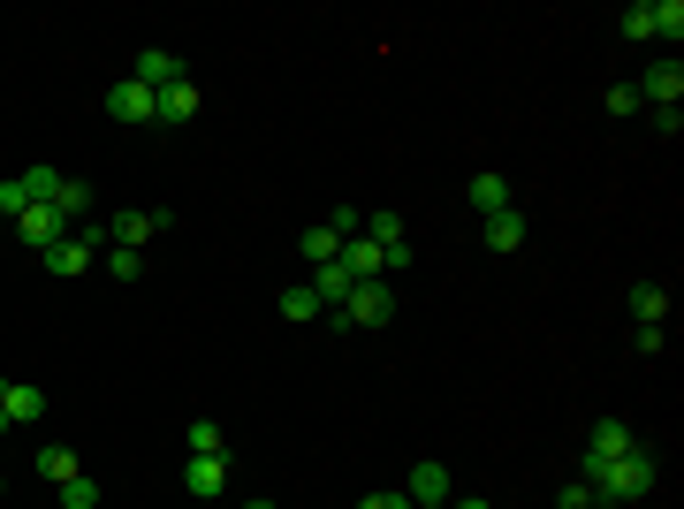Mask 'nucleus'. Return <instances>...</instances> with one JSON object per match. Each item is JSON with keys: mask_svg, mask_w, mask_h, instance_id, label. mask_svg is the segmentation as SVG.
Segmentation results:
<instances>
[{"mask_svg": "<svg viewBox=\"0 0 684 509\" xmlns=\"http://www.w3.org/2000/svg\"><path fill=\"white\" fill-rule=\"evenodd\" d=\"M586 487H594V502H646V495H654V457H646V449H624V457H608L600 471H586Z\"/></svg>", "mask_w": 684, "mask_h": 509, "instance_id": "nucleus-1", "label": "nucleus"}, {"mask_svg": "<svg viewBox=\"0 0 684 509\" xmlns=\"http://www.w3.org/2000/svg\"><path fill=\"white\" fill-rule=\"evenodd\" d=\"M335 327H388L395 320V297H388V282H358L350 297H342V312H328Z\"/></svg>", "mask_w": 684, "mask_h": 509, "instance_id": "nucleus-2", "label": "nucleus"}, {"mask_svg": "<svg viewBox=\"0 0 684 509\" xmlns=\"http://www.w3.org/2000/svg\"><path fill=\"white\" fill-rule=\"evenodd\" d=\"M115 236L107 228H85V236H61L53 252H46V274H61V282H77V274H91V258L107 252Z\"/></svg>", "mask_w": 684, "mask_h": 509, "instance_id": "nucleus-3", "label": "nucleus"}, {"mask_svg": "<svg viewBox=\"0 0 684 509\" xmlns=\"http://www.w3.org/2000/svg\"><path fill=\"white\" fill-rule=\"evenodd\" d=\"M160 228H168V213H160V206H123L115 221H107V236H115L123 252H145V244H153Z\"/></svg>", "mask_w": 684, "mask_h": 509, "instance_id": "nucleus-4", "label": "nucleus"}, {"mask_svg": "<svg viewBox=\"0 0 684 509\" xmlns=\"http://www.w3.org/2000/svg\"><path fill=\"white\" fill-rule=\"evenodd\" d=\"M129 77H137V85H145V91H168V85H190V69H183V61H175L168 46H145V53H137V61H129Z\"/></svg>", "mask_w": 684, "mask_h": 509, "instance_id": "nucleus-5", "label": "nucleus"}, {"mask_svg": "<svg viewBox=\"0 0 684 509\" xmlns=\"http://www.w3.org/2000/svg\"><path fill=\"white\" fill-rule=\"evenodd\" d=\"M624 449H639V433H632L624 419H600L594 433H586V471H600L608 457H624ZM586 471H578V479H586Z\"/></svg>", "mask_w": 684, "mask_h": 509, "instance_id": "nucleus-6", "label": "nucleus"}, {"mask_svg": "<svg viewBox=\"0 0 684 509\" xmlns=\"http://www.w3.org/2000/svg\"><path fill=\"white\" fill-rule=\"evenodd\" d=\"M61 228H69L61 206H23V213H16V236H23L31 252H53V244H61Z\"/></svg>", "mask_w": 684, "mask_h": 509, "instance_id": "nucleus-7", "label": "nucleus"}, {"mask_svg": "<svg viewBox=\"0 0 684 509\" xmlns=\"http://www.w3.org/2000/svg\"><path fill=\"white\" fill-rule=\"evenodd\" d=\"M632 91H639V99H654V107H677V99H684V61H677V53H670V61H654Z\"/></svg>", "mask_w": 684, "mask_h": 509, "instance_id": "nucleus-8", "label": "nucleus"}, {"mask_svg": "<svg viewBox=\"0 0 684 509\" xmlns=\"http://www.w3.org/2000/svg\"><path fill=\"white\" fill-rule=\"evenodd\" d=\"M403 495H411L419 509H449V471H441V464H411Z\"/></svg>", "mask_w": 684, "mask_h": 509, "instance_id": "nucleus-9", "label": "nucleus"}, {"mask_svg": "<svg viewBox=\"0 0 684 509\" xmlns=\"http://www.w3.org/2000/svg\"><path fill=\"white\" fill-rule=\"evenodd\" d=\"M107 115L115 123H153V91L137 85V77H123V85L107 91Z\"/></svg>", "mask_w": 684, "mask_h": 509, "instance_id": "nucleus-10", "label": "nucleus"}, {"mask_svg": "<svg viewBox=\"0 0 684 509\" xmlns=\"http://www.w3.org/2000/svg\"><path fill=\"white\" fill-rule=\"evenodd\" d=\"M183 487H190L198 502H214L221 487H228V457H190V464H183Z\"/></svg>", "mask_w": 684, "mask_h": 509, "instance_id": "nucleus-11", "label": "nucleus"}, {"mask_svg": "<svg viewBox=\"0 0 684 509\" xmlns=\"http://www.w3.org/2000/svg\"><path fill=\"white\" fill-rule=\"evenodd\" d=\"M198 115V85H168L153 91V123H190Z\"/></svg>", "mask_w": 684, "mask_h": 509, "instance_id": "nucleus-12", "label": "nucleus"}, {"mask_svg": "<svg viewBox=\"0 0 684 509\" xmlns=\"http://www.w3.org/2000/svg\"><path fill=\"white\" fill-rule=\"evenodd\" d=\"M465 198H471V206H479V213H502V206H510V183H502V175H495V168H479V175H471V183H465Z\"/></svg>", "mask_w": 684, "mask_h": 509, "instance_id": "nucleus-13", "label": "nucleus"}, {"mask_svg": "<svg viewBox=\"0 0 684 509\" xmlns=\"http://www.w3.org/2000/svg\"><path fill=\"white\" fill-rule=\"evenodd\" d=\"M525 244V213L502 206V213H487V252H517Z\"/></svg>", "mask_w": 684, "mask_h": 509, "instance_id": "nucleus-14", "label": "nucleus"}, {"mask_svg": "<svg viewBox=\"0 0 684 509\" xmlns=\"http://www.w3.org/2000/svg\"><path fill=\"white\" fill-rule=\"evenodd\" d=\"M0 411H8V425H39L46 419V395H39V388H16V381H8Z\"/></svg>", "mask_w": 684, "mask_h": 509, "instance_id": "nucleus-15", "label": "nucleus"}, {"mask_svg": "<svg viewBox=\"0 0 684 509\" xmlns=\"http://www.w3.org/2000/svg\"><path fill=\"white\" fill-rule=\"evenodd\" d=\"M632 320H639V327H662V320H670V290H662V282H639V290H632Z\"/></svg>", "mask_w": 684, "mask_h": 509, "instance_id": "nucleus-16", "label": "nucleus"}, {"mask_svg": "<svg viewBox=\"0 0 684 509\" xmlns=\"http://www.w3.org/2000/svg\"><path fill=\"white\" fill-rule=\"evenodd\" d=\"M646 23H654V39H684V0H646Z\"/></svg>", "mask_w": 684, "mask_h": 509, "instance_id": "nucleus-17", "label": "nucleus"}, {"mask_svg": "<svg viewBox=\"0 0 684 509\" xmlns=\"http://www.w3.org/2000/svg\"><path fill=\"white\" fill-rule=\"evenodd\" d=\"M335 252H342V236L328 221H312V228H304V266H335Z\"/></svg>", "mask_w": 684, "mask_h": 509, "instance_id": "nucleus-18", "label": "nucleus"}, {"mask_svg": "<svg viewBox=\"0 0 684 509\" xmlns=\"http://www.w3.org/2000/svg\"><path fill=\"white\" fill-rule=\"evenodd\" d=\"M312 290H320V304H328V312H342V297H350L358 282H350L342 266H312Z\"/></svg>", "mask_w": 684, "mask_h": 509, "instance_id": "nucleus-19", "label": "nucleus"}, {"mask_svg": "<svg viewBox=\"0 0 684 509\" xmlns=\"http://www.w3.org/2000/svg\"><path fill=\"white\" fill-rule=\"evenodd\" d=\"M282 320H328V304H320V290H312V282H297V290H282Z\"/></svg>", "mask_w": 684, "mask_h": 509, "instance_id": "nucleus-20", "label": "nucleus"}, {"mask_svg": "<svg viewBox=\"0 0 684 509\" xmlns=\"http://www.w3.org/2000/svg\"><path fill=\"white\" fill-rule=\"evenodd\" d=\"M39 479H53V487H61V479H77V449L46 441V449H39Z\"/></svg>", "mask_w": 684, "mask_h": 509, "instance_id": "nucleus-21", "label": "nucleus"}, {"mask_svg": "<svg viewBox=\"0 0 684 509\" xmlns=\"http://www.w3.org/2000/svg\"><path fill=\"white\" fill-rule=\"evenodd\" d=\"M53 206H61V221H85V213H91V183H77V175H69Z\"/></svg>", "mask_w": 684, "mask_h": 509, "instance_id": "nucleus-22", "label": "nucleus"}, {"mask_svg": "<svg viewBox=\"0 0 684 509\" xmlns=\"http://www.w3.org/2000/svg\"><path fill=\"white\" fill-rule=\"evenodd\" d=\"M61 509H99V479H85V471L61 479Z\"/></svg>", "mask_w": 684, "mask_h": 509, "instance_id": "nucleus-23", "label": "nucleus"}, {"mask_svg": "<svg viewBox=\"0 0 684 509\" xmlns=\"http://www.w3.org/2000/svg\"><path fill=\"white\" fill-rule=\"evenodd\" d=\"M107 274H115V282H137V274H145V252H123V244H107Z\"/></svg>", "mask_w": 684, "mask_h": 509, "instance_id": "nucleus-24", "label": "nucleus"}, {"mask_svg": "<svg viewBox=\"0 0 684 509\" xmlns=\"http://www.w3.org/2000/svg\"><path fill=\"white\" fill-rule=\"evenodd\" d=\"M190 457H228V449H221V425H214V419L190 425Z\"/></svg>", "mask_w": 684, "mask_h": 509, "instance_id": "nucleus-25", "label": "nucleus"}, {"mask_svg": "<svg viewBox=\"0 0 684 509\" xmlns=\"http://www.w3.org/2000/svg\"><path fill=\"white\" fill-rule=\"evenodd\" d=\"M556 509H594V487H586V479H570V487L556 495Z\"/></svg>", "mask_w": 684, "mask_h": 509, "instance_id": "nucleus-26", "label": "nucleus"}, {"mask_svg": "<svg viewBox=\"0 0 684 509\" xmlns=\"http://www.w3.org/2000/svg\"><path fill=\"white\" fill-rule=\"evenodd\" d=\"M358 509H419V502H411L403 487H388V495H365V502H358Z\"/></svg>", "mask_w": 684, "mask_h": 509, "instance_id": "nucleus-27", "label": "nucleus"}, {"mask_svg": "<svg viewBox=\"0 0 684 509\" xmlns=\"http://www.w3.org/2000/svg\"><path fill=\"white\" fill-rule=\"evenodd\" d=\"M608 115H639V91H632V85H608Z\"/></svg>", "mask_w": 684, "mask_h": 509, "instance_id": "nucleus-28", "label": "nucleus"}, {"mask_svg": "<svg viewBox=\"0 0 684 509\" xmlns=\"http://www.w3.org/2000/svg\"><path fill=\"white\" fill-rule=\"evenodd\" d=\"M624 39H654V23H646V0H639V8H624Z\"/></svg>", "mask_w": 684, "mask_h": 509, "instance_id": "nucleus-29", "label": "nucleus"}, {"mask_svg": "<svg viewBox=\"0 0 684 509\" xmlns=\"http://www.w3.org/2000/svg\"><path fill=\"white\" fill-rule=\"evenodd\" d=\"M449 509H487V502H449Z\"/></svg>", "mask_w": 684, "mask_h": 509, "instance_id": "nucleus-30", "label": "nucleus"}, {"mask_svg": "<svg viewBox=\"0 0 684 509\" xmlns=\"http://www.w3.org/2000/svg\"><path fill=\"white\" fill-rule=\"evenodd\" d=\"M244 509H274V502H244Z\"/></svg>", "mask_w": 684, "mask_h": 509, "instance_id": "nucleus-31", "label": "nucleus"}, {"mask_svg": "<svg viewBox=\"0 0 684 509\" xmlns=\"http://www.w3.org/2000/svg\"><path fill=\"white\" fill-rule=\"evenodd\" d=\"M0 433H8V411H0Z\"/></svg>", "mask_w": 684, "mask_h": 509, "instance_id": "nucleus-32", "label": "nucleus"}, {"mask_svg": "<svg viewBox=\"0 0 684 509\" xmlns=\"http://www.w3.org/2000/svg\"><path fill=\"white\" fill-rule=\"evenodd\" d=\"M0 395H8V381H0Z\"/></svg>", "mask_w": 684, "mask_h": 509, "instance_id": "nucleus-33", "label": "nucleus"}]
</instances>
